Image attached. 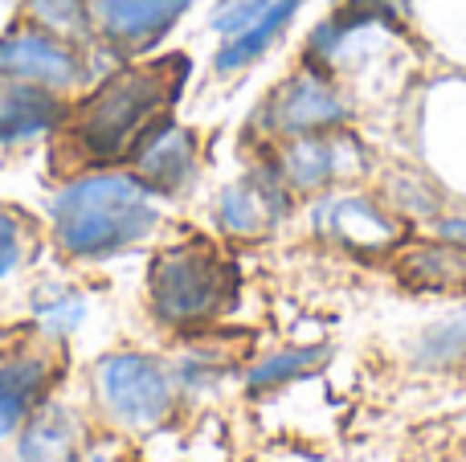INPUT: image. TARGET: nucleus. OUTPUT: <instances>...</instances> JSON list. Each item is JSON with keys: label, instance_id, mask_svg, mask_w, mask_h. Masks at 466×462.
<instances>
[{"label": "nucleus", "instance_id": "1", "mask_svg": "<svg viewBox=\"0 0 466 462\" xmlns=\"http://www.w3.org/2000/svg\"><path fill=\"white\" fill-rule=\"evenodd\" d=\"M188 78V57L168 54L156 62L123 65L111 78H103L86 98L66 106L62 139L66 152L82 168H111L131 160L139 144L160 123H168L172 103L180 98Z\"/></svg>", "mask_w": 466, "mask_h": 462}, {"label": "nucleus", "instance_id": "2", "mask_svg": "<svg viewBox=\"0 0 466 462\" xmlns=\"http://www.w3.org/2000/svg\"><path fill=\"white\" fill-rule=\"evenodd\" d=\"M54 237L70 258H115L160 226V201L136 172L90 168L49 205Z\"/></svg>", "mask_w": 466, "mask_h": 462}, {"label": "nucleus", "instance_id": "3", "mask_svg": "<svg viewBox=\"0 0 466 462\" xmlns=\"http://www.w3.org/2000/svg\"><path fill=\"white\" fill-rule=\"evenodd\" d=\"M233 295H238V266L201 237L160 250L147 270L152 316L172 327L218 319L233 303Z\"/></svg>", "mask_w": 466, "mask_h": 462}, {"label": "nucleus", "instance_id": "4", "mask_svg": "<svg viewBox=\"0 0 466 462\" xmlns=\"http://www.w3.org/2000/svg\"><path fill=\"white\" fill-rule=\"evenodd\" d=\"M348 123V103L328 78V70L307 62L290 78L274 86V95L262 106V127L274 139L315 136V131H336Z\"/></svg>", "mask_w": 466, "mask_h": 462}, {"label": "nucleus", "instance_id": "5", "mask_svg": "<svg viewBox=\"0 0 466 462\" xmlns=\"http://www.w3.org/2000/svg\"><path fill=\"white\" fill-rule=\"evenodd\" d=\"M0 78L66 95V90L82 86L86 62L78 54V41L57 37L41 25H25V29L0 37Z\"/></svg>", "mask_w": 466, "mask_h": 462}, {"label": "nucleus", "instance_id": "6", "mask_svg": "<svg viewBox=\"0 0 466 462\" xmlns=\"http://www.w3.org/2000/svg\"><path fill=\"white\" fill-rule=\"evenodd\" d=\"M98 393L111 406V414L127 426H156L172 409V377L160 360L119 352L106 357L98 368Z\"/></svg>", "mask_w": 466, "mask_h": 462}, {"label": "nucleus", "instance_id": "7", "mask_svg": "<svg viewBox=\"0 0 466 462\" xmlns=\"http://www.w3.org/2000/svg\"><path fill=\"white\" fill-rule=\"evenodd\" d=\"M364 164L356 139L344 127L336 131H315V136L282 139L279 160H274V176L287 185V193H323L336 180L352 176Z\"/></svg>", "mask_w": 466, "mask_h": 462}, {"label": "nucleus", "instance_id": "8", "mask_svg": "<svg viewBox=\"0 0 466 462\" xmlns=\"http://www.w3.org/2000/svg\"><path fill=\"white\" fill-rule=\"evenodd\" d=\"M193 0H95V37L115 54H144L160 45Z\"/></svg>", "mask_w": 466, "mask_h": 462}, {"label": "nucleus", "instance_id": "9", "mask_svg": "<svg viewBox=\"0 0 466 462\" xmlns=\"http://www.w3.org/2000/svg\"><path fill=\"white\" fill-rule=\"evenodd\" d=\"M127 164L156 196H180L197 180V172H201V144L180 123H160L131 152Z\"/></svg>", "mask_w": 466, "mask_h": 462}, {"label": "nucleus", "instance_id": "10", "mask_svg": "<svg viewBox=\"0 0 466 462\" xmlns=\"http://www.w3.org/2000/svg\"><path fill=\"white\" fill-rule=\"evenodd\" d=\"M287 213V185L270 172H254V176H241L238 185H229L226 193L213 205V221H218L221 234L249 242V237H262L279 226V217Z\"/></svg>", "mask_w": 466, "mask_h": 462}, {"label": "nucleus", "instance_id": "11", "mask_svg": "<svg viewBox=\"0 0 466 462\" xmlns=\"http://www.w3.org/2000/svg\"><path fill=\"white\" fill-rule=\"evenodd\" d=\"M315 226H319L331 242L348 246V250H356V254H380L401 242V226H397L377 201L352 196V193L323 196V205L315 209Z\"/></svg>", "mask_w": 466, "mask_h": 462}, {"label": "nucleus", "instance_id": "12", "mask_svg": "<svg viewBox=\"0 0 466 462\" xmlns=\"http://www.w3.org/2000/svg\"><path fill=\"white\" fill-rule=\"evenodd\" d=\"M57 365L46 352H8L0 357V434L29 422V414L41 406Z\"/></svg>", "mask_w": 466, "mask_h": 462}, {"label": "nucleus", "instance_id": "13", "mask_svg": "<svg viewBox=\"0 0 466 462\" xmlns=\"http://www.w3.org/2000/svg\"><path fill=\"white\" fill-rule=\"evenodd\" d=\"M62 119H66L62 95L29 86V82L0 78V144H21V139L57 131Z\"/></svg>", "mask_w": 466, "mask_h": 462}, {"label": "nucleus", "instance_id": "14", "mask_svg": "<svg viewBox=\"0 0 466 462\" xmlns=\"http://www.w3.org/2000/svg\"><path fill=\"white\" fill-rule=\"evenodd\" d=\"M299 8H303V0H274L254 25H246L241 33H233V37L221 41L218 57H213L218 74H238V70H246V65H254L258 57H266V49L290 29Z\"/></svg>", "mask_w": 466, "mask_h": 462}, {"label": "nucleus", "instance_id": "15", "mask_svg": "<svg viewBox=\"0 0 466 462\" xmlns=\"http://www.w3.org/2000/svg\"><path fill=\"white\" fill-rule=\"evenodd\" d=\"M82 447V426L70 409L37 406L21 438V462H70Z\"/></svg>", "mask_w": 466, "mask_h": 462}, {"label": "nucleus", "instance_id": "16", "mask_svg": "<svg viewBox=\"0 0 466 462\" xmlns=\"http://www.w3.org/2000/svg\"><path fill=\"white\" fill-rule=\"evenodd\" d=\"M25 16L70 41H86L95 33V0H25Z\"/></svg>", "mask_w": 466, "mask_h": 462}, {"label": "nucleus", "instance_id": "17", "mask_svg": "<svg viewBox=\"0 0 466 462\" xmlns=\"http://www.w3.org/2000/svg\"><path fill=\"white\" fill-rule=\"evenodd\" d=\"M405 278L413 286H454V283H466V250L462 246H442V250H410L405 254Z\"/></svg>", "mask_w": 466, "mask_h": 462}, {"label": "nucleus", "instance_id": "18", "mask_svg": "<svg viewBox=\"0 0 466 462\" xmlns=\"http://www.w3.org/2000/svg\"><path fill=\"white\" fill-rule=\"evenodd\" d=\"M319 365H323V348H290V352H279V357L262 360V365L254 368V377H249V385H254V389L287 385V381H295V377L315 373Z\"/></svg>", "mask_w": 466, "mask_h": 462}, {"label": "nucleus", "instance_id": "19", "mask_svg": "<svg viewBox=\"0 0 466 462\" xmlns=\"http://www.w3.org/2000/svg\"><path fill=\"white\" fill-rule=\"evenodd\" d=\"M29 221L16 209H5L0 205V278H8L29 254Z\"/></svg>", "mask_w": 466, "mask_h": 462}, {"label": "nucleus", "instance_id": "20", "mask_svg": "<svg viewBox=\"0 0 466 462\" xmlns=\"http://www.w3.org/2000/svg\"><path fill=\"white\" fill-rule=\"evenodd\" d=\"M274 0H218V5H213L209 25H213V33L226 41V37H233V33L246 29V25H254Z\"/></svg>", "mask_w": 466, "mask_h": 462}, {"label": "nucleus", "instance_id": "21", "mask_svg": "<svg viewBox=\"0 0 466 462\" xmlns=\"http://www.w3.org/2000/svg\"><path fill=\"white\" fill-rule=\"evenodd\" d=\"M421 352H426L430 360H454L466 352V316H454L446 319V324L430 327L426 340H421Z\"/></svg>", "mask_w": 466, "mask_h": 462}, {"label": "nucleus", "instance_id": "22", "mask_svg": "<svg viewBox=\"0 0 466 462\" xmlns=\"http://www.w3.org/2000/svg\"><path fill=\"white\" fill-rule=\"evenodd\" d=\"M438 234H442L446 242H454V246L466 250V217H446L442 226H438Z\"/></svg>", "mask_w": 466, "mask_h": 462}, {"label": "nucleus", "instance_id": "23", "mask_svg": "<svg viewBox=\"0 0 466 462\" xmlns=\"http://www.w3.org/2000/svg\"><path fill=\"white\" fill-rule=\"evenodd\" d=\"M86 462H123L119 455H95V458H86Z\"/></svg>", "mask_w": 466, "mask_h": 462}]
</instances>
